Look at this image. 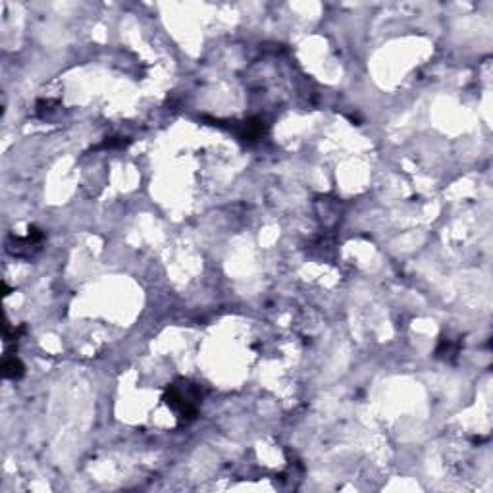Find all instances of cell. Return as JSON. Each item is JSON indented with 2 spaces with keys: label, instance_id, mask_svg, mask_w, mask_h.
<instances>
[{
  "label": "cell",
  "instance_id": "obj_1",
  "mask_svg": "<svg viewBox=\"0 0 493 493\" xmlns=\"http://www.w3.org/2000/svg\"><path fill=\"white\" fill-rule=\"evenodd\" d=\"M22 372H23V366L20 364V360L6 359V362H4V374H6L8 378H18V376H22Z\"/></svg>",
  "mask_w": 493,
  "mask_h": 493
}]
</instances>
